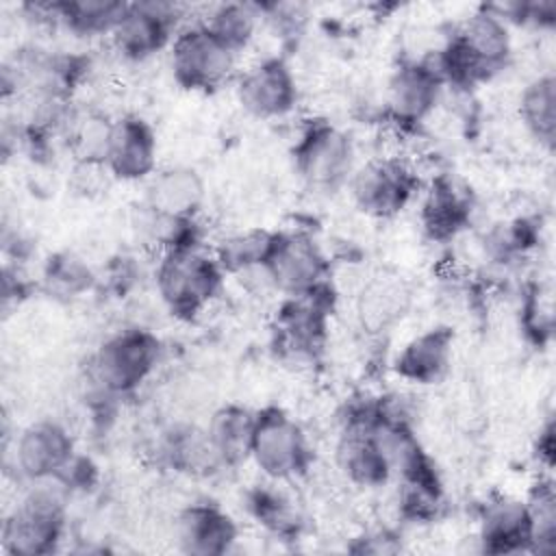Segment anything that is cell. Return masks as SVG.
I'll return each instance as SVG.
<instances>
[{
    "mask_svg": "<svg viewBox=\"0 0 556 556\" xmlns=\"http://www.w3.org/2000/svg\"><path fill=\"white\" fill-rule=\"evenodd\" d=\"M426 56L445 87H473L508 65L513 56L510 24L495 7H480Z\"/></svg>",
    "mask_w": 556,
    "mask_h": 556,
    "instance_id": "cell-1",
    "label": "cell"
},
{
    "mask_svg": "<svg viewBox=\"0 0 556 556\" xmlns=\"http://www.w3.org/2000/svg\"><path fill=\"white\" fill-rule=\"evenodd\" d=\"M156 254L154 287L172 315L193 319L222 295L226 271L217 263L213 248L187 243Z\"/></svg>",
    "mask_w": 556,
    "mask_h": 556,
    "instance_id": "cell-2",
    "label": "cell"
},
{
    "mask_svg": "<svg viewBox=\"0 0 556 556\" xmlns=\"http://www.w3.org/2000/svg\"><path fill=\"white\" fill-rule=\"evenodd\" d=\"M163 356L161 339L143 326L109 332L87 363L93 395L122 400L137 393L156 371Z\"/></svg>",
    "mask_w": 556,
    "mask_h": 556,
    "instance_id": "cell-3",
    "label": "cell"
},
{
    "mask_svg": "<svg viewBox=\"0 0 556 556\" xmlns=\"http://www.w3.org/2000/svg\"><path fill=\"white\" fill-rule=\"evenodd\" d=\"M70 493L63 478L28 482V491L2 523V549L13 556L56 552L67 526Z\"/></svg>",
    "mask_w": 556,
    "mask_h": 556,
    "instance_id": "cell-4",
    "label": "cell"
},
{
    "mask_svg": "<svg viewBox=\"0 0 556 556\" xmlns=\"http://www.w3.org/2000/svg\"><path fill=\"white\" fill-rule=\"evenodd\" d=\"M250 463L267 480L295 482L313 465V445L295 417L280 406L254 413Z\"/></svg>",
    "mask_w": 556,
    "mask_h": 556,
    "instance_id": "cell-5",
    "label": "cell"
},
{
    "mask_svg": "<svg viewBox=\"0 0 556 556\" xmlns=\"http://www.w3.org/2000/svg\"><path fill=\"white\" fill-rule=\"evenodd\" d=\"M239 54L200 20L182 24L169 48L167 63L176 85L189 91H213L237 74Z\"/></svg>",
    "mask_w": 556,
    "mask_h": 556,
    "instance_id": "cell-6",
    "label": "cell"
},
{
    "mask_svg": "<svg viewBox=\"0 0 556 556\" xmlns=\"http://www.w3.org/2000/svg\"><path fill=\"white\" fill-rule=\"evenodd\" d=\"M298 176L315 191H337L348 185L356 161L352 137L330 119H308L291 150Z\"/></svg>",
    "mask_w": 556,
    "mask_h": 556,
    "instance_id": "cell-7",
    "label": "cell"
},
{
    "mask_svg": "<svg viewBox=\"0 0 556 556\" xmlns=\"http://www.w3.org/2000/svg\"><path fill=\"white\" fill-rule=\"evenodd\" d=\"M334 293L330 285L300 295H285L276 317L274 337L280 354L295 363H313L328 343Z\"/></svg>",
    "mask_w": 556,
    "mask_h": 556,
    "instance_id": "cell-8",
    "label": "cell"
},
{
    "mask_svg": "<svg viewBox=\"0 0 556 556\" xmlns=\"http://www.w3.org/2000/svg\"><path fill=\"white\" fill-rule=\"evenodd\" d=\"M274 291L300 295L330 285V258L311 230H274V241L263 265Z\"/></svg>",
    "mask_w": 556,
    "mask_h": 556,
    "instance_id": "cell-9",
    "label": "cell"
},
{
    "mask_svg": "<svg viewBox=\"0 0 556 556\" xmlns=\"http://www.w3.org/2000/svg\"><path fill=\"white\" fill-rule=\"evenodd\" d=\"M345 187L363 215L389 219L413 202L419 178L410 163L400 156H371L354 167Z\"/></svg>",
    "mask_w": 556,
    "mask_h": 556,
    "instance_id": "cell-10",
    "label": "cell"
},
{
    "mask_svg": "<svg viewBox=\"0 0 556 556\" xmlns=\"http://www.w3.org/2000/svg\"><path fill=\"white\" fill-rule=\"evenodd\" d=\"M180 17L182 11L174 2H128L109 35V41L122 59L141 63L156 56L159 52H167L176 30L182 26Z\"/></svg>",
    "mask_w": 556,
    "mask_h": 556,
    "instance_id": "cell-11",
    "label": "cell"
},
{
    "mask_svg": "<svg viewBox=\"0 0 556 556\" xmlns=\"http://www.w3.org/2000/svg\"><path fill=\"white\" fill-rule=\"evenodd\" d=\"M239 106L256 119H282L298 104V80L282 56H263L245 67L235 83Z\"/></svg>",
    "mask_w": 556,
    "mask_h": 556,
    "instance_id": "cell-12",
    "label": "cell"
},
{
    "mask_svg": "<svg viewBox=\"0 0 556 556\" xmlns=\"http://www.w3.org/2000/svg\"><path fill=\"white\" fill-rule=\"evenodd\" d=\"M445 89L443 78L426 54L404 59L395 65L387 80V113L400 126H417L434 113Z\"/></svg>",
    "mask_w": 556,
    "mask_h": 556,
    "instance_id": "cell-13",
    "label": "cell"
},
{
    "mask_svg": "<svg viewBox=\"0 0 556 556\" xmlns=\"http://www.w3.org/2000/svg\"><path fill=\"white\" fill-rule=\"evenodd\" d=\"M76 458V441L65 424L37 419L20 430L13 445V465L26 482L59 478Z\"/></svg>",
    "mask_w": 556,
    "mask_h": 556,
    "instance_id": "cell-14",
    "label": "cell"
},
{
    "mask_svg": "<svg viewBox=\"0 0 556 556\" xmlns=\"http://www.w3.org/2000/svg\"><path fill=\"white\" fill-rule=\"evenodd\" d=\"M156 132L148 119L137 113L113 117L104 167L111 178L122 182H146L156 172Z\"/></svg>",
    "mask_w": 556,
    "mask_h": 556,
    "instance_id": "cell-15",
    "label": "cell"
},
{
    "mask_svg": "<svg viewBox=\"0 0 556 556\" xmlns=\"http://www.w3.org/2000/svg\"><path fill=\"white\" fill-rule=\"evenodd\" d=\"M174 536L180 552L191 556L228 554L237 539L239 526L235 517L215 502H191L174 521Z\"/></svg>",
    "mask_w": 556,
    "mask_h": 556,
    "instance_id": "cell-16",
    "label": "cell"
},
{
    "mask_svg": "<svg viewBox=\"0 0 556 556\" xmlns=\"http://www.w3.org/2000/svg\"><path fill=\"white\" fill-rule=\"evenodd\" d=\"M413 306V287L393 271L374 274L356 295V321L365 334L380 337L393 330Z\"/></svg>",
    "mask_w": 556,
    "mask_h": 556,
    "instance_id": "cell-17",
    "label": "cell"
},
{
    "mask_svg": "<svg viewBox=\"0 0 556 556\" xmlns=\"http://www.w3.org/2000/svg\"><path fill=\"white\" fill-rule=\"evenodd\" d=\"M476 541L486 554L532 552V530L526 502L502 495L482 504Z\"/></svg>",
    "mask_w": 556,
    "mask_h": 556,
    "instance_id": "cell-18",
    "label": "cell"
},
{
    "mask_svg": "<svg viewBox=\"0 0 556 556\" xmlns=\"http://www.w3.org/2000/svg\"><path fill=\"white\" fill-rule=\"evenodd\" d=\"M454 332L447 326L428 328L408 339L393 361L395 374L410 384L430 387L441 382L452 365Z\"/></svg>",
    "mask_w": 556,
    "mask_h": 556,
    "instance_id": "cell-19",
    "label": "cell"
},
{
    "mask_svg": "<svg viewBox=\"0 0 556 556\" xmlns=\"http://www.w3.org/2000/svg\"><path fill=\"white\" fill-rule=\"evenodd\" d=\"M204 180L191 167H163L146 180L143 204L159 215L174 219H195L204 206Z\"/></svg>",
    "mask_w": 556,
    "mask_h": 556,
    "instance_id": "cell-20",
    "label": "cell"
},
{
    "mask_svg": "<svg viewBox=\"0 0 556 556\" xmlns=\"http://www.w3.org/2000/svg\"><path fill=\"white\" fill-rule=\"evenodd\" d=\"M156 458L167 469L191 478H204L224 471L208 443L204 426L187 421L169 424L159 432Z\"/></svg>",
    "mask_w": 556,
    "mask_h": 556,
    "instance_id": "cell-21",
    "label": "cell"
},
{
    "mask_svg": "<svg viewBox=\"0 0 556 556\" xmlns=\"http://www.w3.org/2000/svg\"><path fill=\"white\" fill-rule=\"evenodd\" d=\"M334 465L339 473L358 489H380L391 476V467L369 428H341L334 443Z\"/></svg>",
    "mask_w": 556,
    "mask_h": 556,
    "instance_id": "cell-22",
    "label": "cell"
},
{
    "mask_svg": "<svg viewBox=\"0 0 556 556\" xmlns=\"http://www.w3.org/2000/svg\"><path fill=\"white\" fill-rule=\"evenodd\" d=\"M469 193L447 176H437L426 189L419 222L434 241H452L471 224Z\"/></svg>",
    "mask_w": 556,
    "mask_h": 556,
    "instance_id": "cell-23",
    "label": "cell"
},
{
    "mask_svg": "<svg viewBox=\"0 0 556 556\" xmlns=\"http://www.w3.org/2000/svg\"><path fill=\"white\" fill-rule=\"evenodd\" d=\"M222 469H237L250 460L254 413L239 404L215 408L204 426Z\"/></svg>",
    "mask_w": 556,
    "mask_h": 556,
    "instance_id": "cell-24",
    "label": "cell"
},
{
    "mask_svg": "<svg viewBox=\"0 0 556 556\" xmlns=\"http://www.w3.org/2000/svg\"><path fill=\"white\" fill-rule=\"evenodd\" d=\"M291 482H278L263 478L245 495V508L250 517L278 539H295L304 528L302 510L295 497L285 489Z\"/></svg>",
    "mask_w": 556,
    "mask_h": 556,
    "instance_id": "cell-25",
    "label": "cell"
},
{
    "mask_svg": "<svg viewBox=\"0 0 556 556\" xmlns=\"http://www.w3.org/2000/svg\"><path fill=\"white\" fill-rule=\"evenodd\" d=\"M519 119L526 132L543 148H554L556 137V78L543 72L530 78L519 93Z\"/></svg>",
    "mask_w": 556,
    "mask_h": 556,
    "instance_id": "cell-26",
    "label": "cell"
},
{
    "mask_svg": "<svg viewBox=\"0 0 556 556\" xmlns=\"http://www.w3.org/2000/svg\"><path fill=\"white\" fill-rule=\"evenodd\" d=\"M128 2L119 0H65L52 2L54 26L74 37H109Z\"/></svg>",
    "mask_w": 556,
    "mask_h": 556,
    "instance_id": "cell-27",
    "label": "cell"
},
{
    "mask_svg": "<svg viewBox=\"0 0 556 556\" xmlns=\"http://www.w3.org/2000/svg\"><path fill=\"white\" fill-rule=\"evenodd\" d=\"M274 241V230L250 226L241 230H232L217 239L213 245V254L226 276H245L254 269H261L267 261L269 248Z\"/></svg>",
    "mask_w": 556,
    "mask_h": 556,
    "instance_id": "cell-28",
    "label": "cell"
},
{
    "mask_svg": "<svg viewBox=\"0 0 556 556\" xmlns=\"http://www.w3.org/2000/svg\"><path fill=\"white\" fill-rule=\"evenodd\" d=\"M98 282L91 265L74 252L50 254L41 269V287L54 300H76L89 293Z\"/></svg>",
    "mask_w": 556,
    "mask_h": 556,
    "instance_id": "cell-29",
    "label": "cell"
},
{
    "mask_svg": "<svg viewBox=\"0 0 556 556\" xmlns=\"http://www.w3.org/2000/svg\"><path fill=\"white\" fill-rule=\"evenodd\" d=\"M200 22L228 48L241 54L256 37L263 22V11L258 4L250 2H222L215 4L206 17H200Z\"/></svg>",
    "mask_w": 556,
    "mask_h": 556,
    "instance_id": "cell-30",
    "label": "cell"
},
{
    "mask_svg": "<svg viewBox=\"0 0 556 556\" xmlns=\"http://www.w3.org/2000/svg\"><path fill=\"white\" fill-rule=\"evenodd\" d=\"M526 510L532 530V552L549 554L556 547V491L552 478H539L530 489Z\"/></svg>",
    "mask_w": 556,
    "mask_h": 556,
    "instance_id": "cell-31",
    "label": "cell"
},
{
    "mask_svg": "<svg viewBox=\"0 0 556 556\" xmlns=\"http://www.w3.org/2000/svg\"><path fill=\"white\" fill-rule=\"evenodd\" d=\"M536 452H539V458L543 460V465L552 467V456H554V426H552V421H547L545 428L541 430Z\"/></svg>",
    "mask_w": 556,
    "mask_h": 556,
    "instance_id": "cell-32",
    "label": "cell"
}]
</instances>
